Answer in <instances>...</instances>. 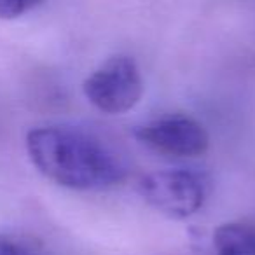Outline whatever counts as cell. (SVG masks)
Here are the masks:
<instances>
[{"label":"cell","instance_id":"cell-1","mask_svg":"<svg viewBox=\"0 0 255 255\" xmlns=\"http://www.w3.org/2000/svg\"><path fill=\"white\" fill-rule=\"evenodd\" d=\"M26 150L44 177L75 191L112 187L126 177V166L109 145L75 128H35L26 135Z\"/></svg>","mask_w":255,"mask_h":255},{"label":"cell","instance_id":"cell-2","mask_svg":"<svg viewBox=\"0 0 255 255\" xmlns=\"http://www.w3.org/2000/svg\"><path fill=\"white\" fill-rule=\"evenodd\" d=\"M138 192L152 208L171 219L194 215L210 192V180L205 173L187 168L163 170L143 177Z\"/></svg>","mask_w":255,"mask_h":255},{"label":"cell","instance_id":"cell-3","mask_svg":"<svg viewBox=\"0 0 255 255\" xmlns=\"http://www.w3.org/2000/svg\"><path fill=\"white\" fill-rule=\"evenodd\" d=\"M84 95L105 114L131 110L142 96V77L136 63L128 56H114L84 81Z\"/></svg>","mask_w":255,"mask_h":255},{"label":"cell","instance_id":"cell-4","mask_svg":"<svg viewBox=\"0 0 255 255\" xmlns=\"http://www.w3.org/2000/svg\"><path fill=\"white\" fill-rule=\"evenodd\" d=\"M138 142L161 154L178 157L201 156L208 149V133L192 117L171 116L150 121L135 129Z\"/></svg>","mask_w":255,"mask_h":255},{"label":"cell","instance_id":"cell-5","mask_svg":"<svg viewBox=\"0 0 255 255\" xmlns=\"http://www.w3.org/2000/svg\"><path fill=\"white\" fill-rule=\"evenodd\" d=\"M215 255H255V227L224 224L213 234Z\"/></svg>","mask_w":255,"mask_h":255},{"label":"cell","instance_id":"cell-6","mask_svg":"<svg viewBox=\"0 0 255 255\" xmlns=\"http://www.w3.org/2000/svg\"><path fill=\"white\" fill-rule=\"evenodd\" d=\"M42 0H0V18L14 19L25 12L32 11Z\"/></svg>","mask_w":255,"mask_h":255},{"label":"cell","instance_id":"cell-7","mask_svg":"<svg viewBox=\"0 0 255 255\" xmlns=\"http://www.w3.org/2000/svg\"><path fill=\"white\" fill-rule=\"evenodd\" d=\"M0 255H39L33 247L18 238L0 234Z\"/></svg>","mask_w":255,"mask_h":255}]
</instances>
